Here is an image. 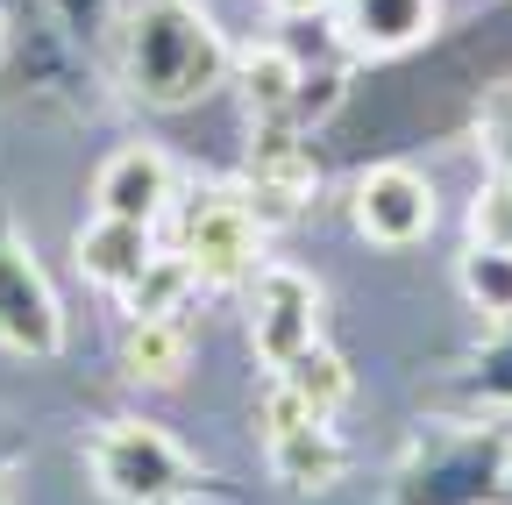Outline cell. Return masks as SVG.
Masks as SVG:
<instances>
[{
  "label": "cell",
  "mask_w": 512,
  "mask_h": 505,
  "mask_svg": "<svg viewBox=\"0 0 512 505\" xmlns=\"http://www.w3.org/2000/svg\"><path fill=\"white\" fill-rule=\"evenodd\" d=\"M128 79L150 107H192L228 79V43L192 0H143L128 15Z\"/></svg>",
  "instance_id": "cell-1"
},
{
  "label": "cell",
  "mask_w": 512,
  "mask_h": 505,
  "mask_svg": "<svg viewBox=\"0 0 512 505\" xmlns=\"http://www.w3.org/2000/svg\"><path fill=\"white\" fill-rule=\"evenodd\" d=\"M93 477L121 505H171L192 491V456L150 420H114L93 441Z\"/></svg>",
  "instance_id": "cell-2"
},
{
  "label": "cell",
  "mask_w": 512,
  "mask_h": 505,
  "mask_svg": "<svg viewBox=\"0 0 512 505\" xmlns=\"http://www.w3.org/2000/svg\"><path fill=\"white\" fill-rule=\"evenodd\" d=\"M178 257L192 264V285H214V292L249 285L264 271V221L235 193H207L178 228Z\"/></svg>",
  "instance_id": "cell-3"
},
{
  "label": "cell",
  "mask_w": 512,
  "mask_h": 505,
  "mask_svg": "<svg viewBox=\"0 0 512 505\" xmlns=\"http://www.w3.org/2000/svg\"><path fill=\"white\" fill-rule=\"evenodd\" d=\"M249 342L271 370L306 356L320 342V285L292 264H264L249 278Z\"/></svg>",
  "instance_id": "cell-4"
},
{
  "label": "cell",
  "mask_w": 512,
  "mask_h": 505,
  "mask_svg": "<svg viewBox=\"0 0 512 505\" xmlns=\"http://www.w3.org/2000/svg\"><path fill=\"white\" fill-rule=\"evenodd\" d=\"M264 434H271V470L292 491H328L349 470V449L335 441V427L320 420V413H306L285 385L264 392Z\"/></svg>",
  "instance_id": "cell-5"
},
{
  "label": "cell",
  "mask_w": 512,
  "mask_h": 505,
  "mask_svg": "<svg viewBox=\"0 0 512 505\" xmlns=\"http://www.w3.org/2000/svg\"><path fill=\"white\" fill-rule=\"evenodd\" d=\"M0 349H15V356L64 349V306H57L50 278L36 271V257L8 235H0Z\"/></svg>",
  "instance_id": "cell-6"
},
{
  "label": "cell",
  "mask_w": 512,
  "mask_h": 505,
  "mask_svg": "<svg viewBox=\"0 0 512 505\" xmlns=\"http://www.w3.org/2000/svg\"><path fill=\"white\" fill-rule=\"evenodd\" d=\"M505 477V441L491 434H463V441H434V449H420V463L406 470V491L399 505H477L491 498Z\"/></svg>",
  "instance_id": "cell-7"
},
{
  "label": "cell",
  "mask_w": 512,
  "mask_h": 505,
  "mask_svg": "<svg viewBox=\"0 0 512 505\" xmlns=\"http://www.w3.org/2000/svg\"><path fill=\"white\" fill-rule=\"evenodd\" d=\"M434 228V185L413 164H377L356 178V235L377 249H406Z\"/></svg>",
  "instance_id": "cell-8"
},
{
  "label": "cell",
  "mask_w": 512,
  "mask_h": 505,
  "mask_svg": "<svg viewBox=\"0 0 512 505\" xmlns=\"http://www.w3.org/2000/svg\"><path fill=\"white\" fill-rule=\"evenodd\" d=\"M93 200H100L107 221H143V228H150V221L164 214V200H171V157L150 150V143L114 150V157L100 164V178H93Z\"/></svg>",
  "instance_id": "cell-9"
},
{
  "label": "cell",
  "mask_w": 512,
  "mask_h": 505,
  "mask_svg": "<svg viewBox=\"0 0 512 505\" xmlns=\"http://www.w3.org/2000/svg\"><path fill=\"white\" fill-rule=\"evenodd\" d=\"M335 8H342V36L363 57H399L434 29L441 0H335Z\"/></svg>",
  "instance_id": "cell-10"
},
{
  "label": "cell",
  "mask_w": 512,
  "mask_h": 505,
  "mask_svg": "<svg viewBox=\"0 0 512 505\" xmlns=\"http://www.w3.org/2000/svg\"><path fill=\"white\" fill-rule=\"evenodd\" d=\"M72 249H79V271H86L93 285H107V292H128V285L150 271V257H157L143 221H107V214H100L93 228H79Z\"/></svg>",
  "instance_id": "cell-11"
},
{
  "label": "cell",
  "mask_w": 512,
  "mask_h": 505,
  "mask_svg": "<svg viewBox=\"0 0 512 505\" xmlns=\"http://www.w3.org/2000/svg\"><path fill=\"white\" fill-rule=\"evenodd\" d=\"M249 193L264 200L271 214H292L313 193V157L285 136V121H264V136L249 150Z\"/></svg>",
  "instance_id": "cell-12"
},
{
  "label": "cell",
  "mask_w": 512,
  "mask_h": 505,
  "mask_svg": "<svg viewBox=\"0 0 512 505\" xmlns=\"http://www.w3.org/2000/svg\"><path fill=\"white\" fill-rule=\"evenodd\" d=\"M192 363V335L178 313H143V321H128L121 335V370L136 377V385H178Z\"/></svg>",
  "instance_id": "cell-13"
},
{
  "label": "cell",
  "mask_w": 512,
  "mask_h": 505,
  "mask_svg": "<svg viewBox=\"0 0 512 505\" xmlns=\"http://www.w3.org/2000/svg\"><path fill=\"white\" fill-rule=\"evenodd\" d=\"M299 86H306V72H299L292 50H278V43L242 50V93H249V114L256 121H285L299 107Z\"/></svg>",
  "instance_id": "cell-14"
},
{
  "label": "cell",
  "mask_w": 512,
  "mask_h": 505,
  "mask_svg": "<svg viewBox=\"0 0 512 505\" xmlns=\"http://www.w3.org/2000/svg\"><path fill=\"white\" fill-rule=\"evenodd\" d=\"M278 385L306 406V413H320V420H335L342 413V399H349V363L335 356V349H306V356H292L285 370H278Z\"/></svg>",
  "instance_id": "cell-15"
},
{
  "label": "cell",
  "mask_w": 512,
  "mask_h": 505,
  "mask_svg": "<svg viewBox=\"0 0 512 505\" xmlns=\"http://www.w3.org/2000/svg\"><path fill=\"white\" fill-rule=\"evenodd\" d=\"M463 292L484 313H512V249L498 242H470L463 249Z\"/></svg>",
  "instance_id": "cell-16"
},
{
  "label": "cell",
  "mask_w": 512,
  "mask_h": 505,
  "mask_svg": "<svg viewBox=\"0 0 512 505\" xmlns=\"http://www.w3.org/2000/svg\"><path fill=\"white\" fill-rule=\"evenodd\" d=\"M185 292H192V264H185V257H150V271L128 285L121 299H128V313L143 321V313H178Z\"/></svg>",
  "instance_id": "cell-17"
},
{
  "label": "cell",
  "mask_w": 512,
  "mask_h": 505,
  "mask_svg": "<svg viewBox=\"0 0 512 505\" xmlns=\"http://www.w3.org/2000/svg\"><path fill=\"white\" fill-rule=\"evenodd\" d=\"M470 228H477V242H498V249H512V185H505V178L477 193V207H470Z\"/></svg>",
  "instance_id": "cell-18"
},
{
  "label": "cell",
  "mask_w": 512,
  "mask_h": 505,
  "mask_svg": "<svg viewBox=\"0 0 512 505\" xmlns=\"http://www.w3.org/2000/svg\"><path fill=\"white\" fill-rule=\"evenodd\" d=\"M484 143H491V157L512 171V86H498V100L484 107Z\"/></svg>",
  "instance_id": "cell-19"
},
{
  "label": "cell",
  "mask_w": 512,
  "mask_h": 505,
  "mask_svg": "<svg viewBox=\"0 0 512 505\" xmlns=\"http://www.w3.org/2000/svg\"><path fill=\"white\" fill-rule=\"evenodd\" d=\"M320 8H335V0H271V15L299 22V15H320Z\"/></svg>",
  "instance_id": "cell-20"
},
{
  "label": "cell",
  "mask_w": 512,
  "mask_h": 505,
  "mask_svg": "<svg viewBox=\"0 0 512 505\" xmlns=\"http://www.w3.org/2000/svg\"><path fill=\"white\" fill-rule=\"evenodd\" d=\"M505 185H512V171H505Z\"/></svg>",
  "instance_id": "cell-21"
}]
</instances>
